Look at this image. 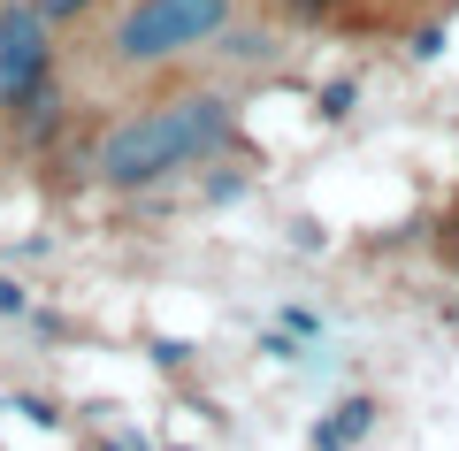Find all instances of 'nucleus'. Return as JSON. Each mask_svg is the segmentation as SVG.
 Returning a JSON list of instances; mask_svg holds the SVG:
<instances>
[{"label": "nucleus", "mask_w": 459, "mask_h": 451, "mask_svg": "<svg viewBox=\"0 0 459 451\" xmlns=\"http://www.w3.org/2000/svg\"><path fill=\"white\" fill-rule=\"evenodd\" d=\"M376 413H383V405H376V398H344V405H337V413H329V421H322V429H314V436H307V444H314V451H352V444H360V436H368V429H376Z\"/></svg>", "instance_id": "5"}, {"label": "nucleus", "mask_w": 459, "mask_h": 451, "mask_svg": "<svg viewBox=\"0 0 459 451\" xmlns=\"http://www.w3.org/2000/svg\"><path fill=\"white\" fill-rule=\"evenodd\" d=\"M299 16H329V8H337V0H291Z\"/></svg>", "instance_id": "10"}, {"label": "nucleus", "mask_w": 459, "mask_h": 451, "mask_svg": "<svg viewBox=\"0 0 459 451\" xmlns=\"http://www.w3.org/2000/svg\"><path fill=\"white\" fill-rule=\"evenodd\" d=\"M238 23V0H131L108 31V62L115 69H169L184 54L214 47Z\"/></svg>", "instance_id": "2"}, {"label": "nucleus", "mask_w": 459, "mask_h": 451, "mask_svg": "<svg viewBox=\"0 0 459 451\" xmlns=\"http://www.w3.org/2000/svg\"><path fill=\"white\" fill-rule=\"evenodd\" d=\"M0 153H8V130H0Z\"/></svg>", "instance_id": "11"}, {"label": "nucleus", "mask_w": 459, "mask_h": 451, "mask_svg": "<svg viewBox=\"0 0 459 451\" xmlns=\"http://www.w3.org/2000/svg\"><path fill=\"white\" fill-rule=\"evenodd\" d=\"M39 8H47V23H54V31H69V23H84L92 8H108V0H39Z\"/></svg>", "instance_id": "6"}, {"label": "nucleus", "mask_w": 459, "mask_h": 451, "mask_svg": "<svg viewBox=\"0 0 459 451\" xmlns=\"http://www.w3.org/2000/svg\"><path fill=\"white\" fill-rule=\"evenodd\" d=\"M0 314H23V283H8V275H0Z\"/></svg>", "instance_id": "9"}, {"label": "nucleus", "mask_w": 459, "mask_h": 451, "mask_svg": "<svg viewBox=\"0 0 459 451\" xmlns=\"http://www.w3.org/2000/svg\"><path fill=\"white\" fill-rule=\"evenodd\" d=\"M0 130H8V145H16V153H47V145L69 130V92H62V69H54L47 84H31V92H23L16 108H0Z\"/></svg>", "instance_id": "4"}, {"label": "nucleus", "mask_w": 459, "mask_h": 451, "mask_svg": "<svg viewBox=\"0 0 459 451\" xmlns=\"http://www.w3.org/2000/svg\"><path fill=\"white\" fill-rule=\"evenodd\" d=\"M230 138H238V108L222 92H169L100 130L92 177L108 192H153V184L184 177V169H207Z\"/></svg>", "instance_id": "1"}, {"label": "nucleus", "mask_w": 459, "mask_h": 451, "mask_svg": "<svg viewBox=\"0 0 459 451\" xmlns=\"http://www.w3.org/2000/svg\"><path fill=\"white\" fill-rule=\"evenodd\" d=\"M54 77V23L39 0H0V108Z\"/></svg>", "instance_id": "3"}, {"label": "nucleus", "mask_w": 459, "mask_h": 451, "mask_svg": "<svg viewBox=\"0 0 459 451\" xmlns=\"http://www.w3.org/2000/svg\"><path fill=\"white\" fill-rule=\"evenodd\" d=\"M444 260H452V268H459V207L444 214Z\"/></svg>", "instance_id": "8"}, {"label": "nucleus", "mask_w": 459, "mask_h": 451, "mask_svg": "<svg viewBox=\"0 0 459 451\" xmlns=\"http://www.w3.org/2000/svg\"><path fill=\"white\" fill-rule=\"evenodd\" d=\"M322 115H329V123H344V115H352V84H329V92H322Z\"/></svg>", "instance_id": "7"}]
</instances>
